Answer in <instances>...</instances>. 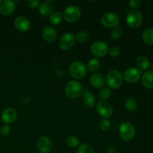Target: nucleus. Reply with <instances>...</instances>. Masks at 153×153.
<instances>
[{"mask_svg": "<svg viewBox=\"0 0 153 153\" xmlns=\"http://www.w3.org/2000/svg\"><path fill=\"white\" fill-rule=\"evenodd\" d=\"M120 53V51L119 48L117 46H112L111 48H109L108 54L111 57H114V58L117 57L119 56Z\"/></svg>", "mask_w": 153, "mask_h": 153, "instance_id": "nucleus-33", "label": "nucleus"}, {"mask_svg": "<svg viewBox=\"0 0 153 153\" xmlns=\"http://www.w3.org/2000/svg\"><path fill=\"white\" fill-rule=\"evenodd\" d=\"M80 143V140L76 136H69L67 139V144L69 147L75 148L78 146Z\"/></svg>", "mask_w": 153, "mask_h": 153, "instance_id": "nucleus-28", "label": "nucleus"}, {"mask_svg": "<svg viewBox=\"0 0 153 153\" xmlns=\"http://www.w3.org/2000/svg\"><path fill=\"white\" fill-rule=\"evenodd\" d=\"M97 111L104 119H107L113 114V108L106 101L99 102L97 105Z\"/></svg>", "mask_w": 153, "mask_h": 153, "instance_id": "nucleus-11", "label": "nucleus"}, {"mask_svg": "<svg viewBox=\"0 0 153 153\" xmlns=\"http://www.w3.org/2000/svg\"><path fill=\"white\" fill-rule=\"evenodd\" d=\"M42 35H43V39L49 43H52L57 38L56 31L55 28L51 26L45 27L42 31Z\"/></svg>", "mask_w": 153, "mask_h": 153, "instance_id": "nucleus-16", "label": "nucleus"}, {"mask_svg": "<svg viewBox=\"0 0 153 153\" xmlns=\"http://www.w3.org/2000/svg\"><path fill=\"white\" fill-rule=\"evenodd\" d=\"M63 19V14L59 11L54 12L49 16V21L52 25H58L61 22Z\"/></svg>", "mask_w": 153, "mask_h": 153, "instance_id": "nucleus-25", "label": "nucleus"}, {"mask_svg": "<svg viewBox=\"0 0 153 153\" xmlns=\"http://www.w3.org/2000/svg\"><path fill=\"white\" fill-rule=\"evenodd\" d=\"M86 67L90 72L97 71L100 67V61L97 58H91L88 62Z\"/></svg>", "mask_w": 153, "mask_h": 153, "instance_id": "nucleus-24", "label": "nucleus"}, {"mask_svg": "<svg viewBox=\"0 0 153 153\" xmlns=\"http://www.w3.org/2000/svg\"><path fill=\"white\" fill-rule=\"evenodd\" d=\"M54 10L53 4L49 1H43L39 6V13L43 16H50Z\"/></svg>", "mask_w": 153, "mask_h": 153, "instance_id": "nucleus-18", "label": "nucleus"}, {"mask_svg": "<svg viewBox=\"0 0 153 153\" xmlns=\"http://www.w3.org/2000/svg\"><path fill=\"white\" fill-rule=\"evenodd\" d=\"M141 77V71L135 67H130L127 69L124 73L123 79L128 83L137 82Z\"/></svg>", "mask_w": 153, "mask_h": 153, "instance_id": "nucleus-12", "label": "nucleus"}, {"mask_svg": "<svg viewBox=\"0 0 153 153\" xmlns=\"http://www.w3.org/2000/svg\"><path fill=\"white\" fill-rule=\"evenodd\" d=\"M90 82L94 88H102L105 84V79L102 75L95 73L91 76V79H90Z\"/></svg>", "mask_w": 153, "mask_h": 153, "instance_id": "nucleus-17", "label": "nucleus"}, {"mask_svg": "<svg viewBox=\"0 0 153 153\" xmlns=\"http://www.w3.org/2000/svg\"><path fill=\"white\" fill-rule=\"evenodd\" d=\"M111 126V122L108 119H103L100 121V129L102 130L104 132H106V131H108L110 130Z\"/></svg>", "mask_w": 153, "mask_h": 153, "instance_id": "nucleus-30", "label": "nucleus"}, {"mask_svg": "<svg viewBox=\"0 0 153 153\" xmlns=\"http://www.w3.org/2000/svg\"><path fill=\"white\" fill-rule=\"evenodd\" d=\"M82 100H83L84 104L89 108L94 107L97 102L95 96L91 92H85L82 97Z\"/></svg>", "mask_w": 153, "mask_h": 153, "instance_id": "nucleus-20", "label": "nucleus"}, {"mask_svg": "<svg viewBox=\"0 0 153 153\" xmlns=\"http://www.w3.org/2000/svg\"><path fill=\"white\" fill-rule=\"evenodd\" d=\"M77 153H94V149L88 143H82L79 145L77 149Z\"/></svg>", "mask_w": 153, "mask_h": 153, "instance_id": "nucleus-29", "label": "nucleus"}, {"mask_svg": "<svg viewBox=\"0 0 153 153\" xmlns=\"http://www.w3.org/2000/svg\"><path fill=\"white\" fill-rule=\"evenodd\" d=\"M109 46L107 43L102 40L97 41L92 44L91 47V52L94 56L104 57L108 54Z\"/></svg>", "mask_w": 153, "mask_h": 153, "instance_id": "nucleus-7", "label": "nucleus"}, {"mask_svg": "<svg viewBox=\"0 0 153 153\" xmlns=\"http://www.w3.org/2000/svg\"><path fill=\"white\" fill-rule=\"evenodd\" d=\"M69 73L75 79H82L86 76L87 67L81 61H73L69 66Z\"/></svg>", "mask_w": 153, "mask_h": 153, "instance_id": "nucleus-3", "label": "nucleus"}, {"mask_svg": "<svg viewBox=\"0 0 153 153\" xmlns=\"http://www.w3.org/2000/svg\"><path fill=\"white\" fill-rule=\"evenodd\" d=\"M123 76L120 72L116 70H112L108 73L105 82L109 88L117 89L123 85Z\"/></svg>", "mask_w": 153, "mask_h": 153, "instance_id": "nucleus-2", "label": "nucleus"}, {"mask_svg": "<svg viewBox=\"0 0 153 153\" xmlns=\"http://www.w3.org/2000/svg\"><path fill=\"white\" fill-rule=\"evenodd\" d=\"M10 132V128L8 125L7 124H4L0 127V134L3 136V137H6L8 135Z\"/></svg>", "mask_w": 153, "mask_h": 153, "instance_id": "nucleus-32", "label": "nucleus"}, {"mask_svg": "<svg viewBox=\"0 0 153 153\" xmlns=\"http://www.w3.org/2000/svg\"><path fill=\"white\" fill-rule=\"evenodd\" d=\"M136 64L138 67L137 69H139L140 71H145L150 66L149 59L145 56H140L139 58H137V61H136Z\"/></svg>", "mask_w": 153, "mask_h": 153, "instance_id": "nucleus-21", "label": "nucleus"}, {"mask_svg": "<svg viewBox=\"0 0 153 153\" xmlns=\"http://www.w3.org/2000/svg\"><path fill=\"white\" fill-rule=\"evenodd\" d=\"M17 117V114H16V110L13 108H6L1 113V120L4 123V124L12 123L14 122Z\"/></svg>", "mask_w": 153, "mask_h": 153, "instance_id": "nucleus-14", "label": "nucleus"}, {"mask_svg": "<svg viewBox=\"0 0 153 153\" xmlns=\"http://www.w3.org/2000/svg\"><path fill=\"white\" fill-rule=\"evenodd\" d=\"M26 4L30 8H36V7H39L40 3L38 0H28L26 1Z\"/></svg>", "mask_w": 153, "mask_h": 153, "instance_id": "nucleus-34", "label": "nucleus"}, {"mask_svg": "<svg viewBox=\"0 0 153 153\" xmlns=\"http://www.w3.org/2000/svg\"><path fill=\"white\" fill-rule=\"evenodd\" d=\"M75 37H76V41H77L78 43H84L88 40V39H89V34L86 31H79L75 36Z\"/></svg>", "mask_w": 153, "mask_h": 153, "instance_id": "nucleus-27", "label": "nucleus"}, {"mask_svg": "<svg viewBox=\"0 0 153 153\" xmlns=\"http://www.w3.org/2000/svg\"><path fill=\"white\" fill-rule=\"evenodd\" d=\"M119 134L123 141L128 142L135 135V128L134 125L128 122L123 123L119 128Z\"/></svg>", "mask_w": 153, "mask_h": 153, "instance_id": "nucleus-4", "label": "nucleus"}, {"mask_svg": "<svg viewBox=\"0 0 153 153\" xmlns=\"http://www.w3.org/2000/svg\"><path fill=\"white\" fill-rule=\"evenodd\" d=\"M82 16L81 9L76 5H69L66 7L63 13V17L67 22H75L79 20Z\"/></svg>", "mask_w": 153, "mask_h": 153, "instance_id": "nucleus-5", "label": "nucleus"}, {"mask_svg": "<svg viewBox=\"0 0 153 153\" xmlns=\"http://www.w3.org/2000/svg\"><path fill=\"white\" fill-rule=\"evenodd\" d=\"M120 17L117 13L108 12L102 15L101 18V23L106 28L117 27L120 24Z\"/></svg>", "mask_w": 153, "mask_h": 153, "instance_id": "nucleus-8", "label": "nucleus"}, {"mask_svg": "<svg viewBox=\"0 0 153 153\" xmlns=\"http://www.w3.org/2000/svg\"><path fill=\"white\" fill-rule=\"evenodd\" d=\"M142 83L146 88L153 89V72L146 71L142 76Z\"/></svg>", "mask_w": 153, "mask_h": 153, "instance_id": "nucleus-19", "label": "nucleus"}, {"mask_svg": "<svg viewBox=\"0 0 153 153\" xmlns=\"http://www.w3.org/2000/svg\"><path fill=\"white\" fill-rule=\"evenodd\" d=\"M123 34V31H122V28L120 27H116V28H114L112 30L111 33V36L112 38L114 40H118L121 37Z\"/></svg>", "mask_w": 153, "mask_h": 153, "instance_id": "nucleus-31", "label": "nucleus"}, {"mask_svg": "<svg viewBox=\"0 0 153 153\" xmlns=\"http://www.w3.org/2000/svg\"><path fill=\"white\" fill-rule=\"evenodd\" d=\"M16 5L13 1L0 0V14L8 16L14 12Z\"/></svg>", "mask_w": 153, "mask_h": 153, "instance_id": "nucleus-13", "label": "nucleus"}, {"mask_svg": "<svg viewBox=\"0 0 153 153\" xmlns=\"http://www.w3.org/2000/svg\"><path fill=\"white\" fill-rule=\"evenodd\" d=\"M111 91L109 88H102L99 92V97L102 100V101H107L111 98Z\"/></svg>", "mask_w": 153, "mask_h": 153, "instance_id": "nucleus-26", "label": "nucleus"}, {"mask_svg": "<svg viewBox=\"0 0 153 153\" xmlns=\"http://www.w3.org/2000/svg\"><path fill=\"white\" fill-rule=\"evenodd\" d=\"M142 4V1L140 0H131V1H128V4H129V7H131L133 9L138 8Z\"/></svg>", "mask_w": 153, "mask_h": 153, "instance_id": "nucleus-35", "label": "nucleus"}, {"mask_svg": "<svg viewBox=\"0 0 153 153\" xmlns=\"http://www.w3.org/2000/svg\"><path fill=\"white\" fill-rule=\"evenodd\" d=\"M76 43V37L73 33L67 32L61 36L59 40V47L62 50L67 51L71 49Z\"/></svg>", "mask_w": 153, "mask_h": 153, "instance_id": "nucleus-9", "label": "nucleus"}, {"mask_svg": "<svg viewBox=\"0 0 153 153\" xmlns=\"http://www.w3.org/2000/svg\"><path fill=\"white\" fill-rule=\"evenodd\" d=\"M150 67H151V71L153 72V62L152 63V64H151Z\"/></svg>", "mask_w": 153, "mask_h": 153, "instance_id": "nucleus-37", "label": "nucleus"}, {"mask_svg": "<svg viewBox=\"0 0 153 153\" xmlns=\"http://www.w3.org/2000/svg\"><path fill=\"white\" fill-rule=\"evenodd\" d=\"M107 153H117V149L114 146H109L107 149Z\"/></svg>", "mask_w": 153, "mask_h": 153, "instance_id": "nucleus-36", "label": "nucleus"}, {"mask_svg": "<svg viewBox=\"0 0 153 153\" xmlns=\"http://www.w3.org/2000/svg\"><path fill=\"white\" fill-rule=\"evenodd\" d=\"M125 108L128 111L134 112L137 108V101L132 97H128L125 101Z\"/></svg>", "mask_w": 153, "mask_h": 153, "instance_id": "nucleus-23", "label": "nucleus"}, {"mask_svg": "<svg viewBox=\"0 0 153 153\" xmlns=\"http://www.w3.org/2000/svg\"><path fill=\"white\" fill-rule=\"evenodd\" d=\"M143 22V16L138 10H132L128 12L126 15V22L131 28H137Z\"/></svg>", "mask_w": 153, "mask_h": 153, "instance_id": "nucleus-6", "label": "nucleus"}, {"mask_svg": "<svg viewBox=\"0 0 153 153\" xmlns=\"http://www.w3.org/2000/svg\"><path fill=\"white\" fill-rule=\"evenodd\" d=\"M35 153H39V152H35Z\"/></svg>", "mask_w": 153, "mask_h": 153, "instance_id": "nucleus-38", "label": "nucleus"}, {"mask_svg": "<svg viewBox=\"0 0 153 153\" xmlns=\"http://www.w3.org/2000/svg\"><path fill=\"white\" fill-rule=\"evenodd\" d=\"M84 88L82 84L77 80L70 81L66 85L65 94L70 99H76L80 97L83 93Z\"/></svg>", "mask_w": 153, "mask_h": 153, "instance_id": "nucleus-1", "label": "nucleus"}, {"mask_svg": "<svg viewBox=\"0 0 153 153\" xmlns=\"http://www.w3.org/2000/svg\"><path fill=\"white\" fill-rule=\"evenodd\" d=\"M142 39L146 44L153 45V28H149L143 31Z\"/></svg>", "mask_w": 153, "mask_h": 153, "instance_id": "nucleus-22", "label": "nucleus"}, {"mask_svg": "<svg viewBox=\"0 0 153 153\" xmlns=\"http://www.w3.org/2000/svg\"><path fill=\"white\" fill-rule=\"evenodd\" d=\"M14 25L16 29L22 32L28 31L31 27V23L28 18L23 16H19L16 17L14 20Z\"/></svg>", "mask_w": 153, "mask_h": 153, "instance_id": "nucleus-15", "label": "nucleus"}, {"mask_svg": "<svg viewBox=\"0 0 153 153\" xmlns=\"http://www.w3.org/2000/svg\"><path fill=\"white\" fill-rule=\"evenodd\" d=\"M37 147L41 153H49L52 150L53 144L49 137L41 136L37 140Z\"/></svg>", "mask_w": 153, "mask_h": 153, "instance_id": "nucleus-10", "label": "nucleus"}]
</instances>
